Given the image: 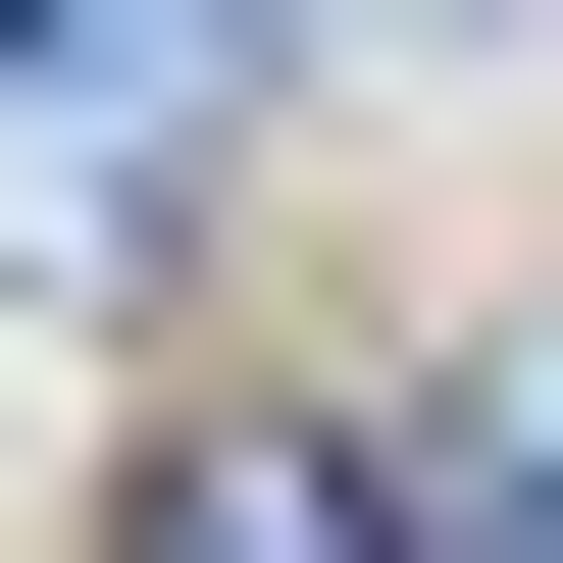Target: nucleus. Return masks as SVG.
Listing matches in <instances>:
<instances>
[{"instance_id": "1", "label": "nucleus", "mask_w": 563, "mask_h": 563, "mask_svg": "<svg viewBox=\"0 0 563 563\" xmlns=\"http://www.w3.org/2000/svg\"><path fill=\"white\" fill-rule=\"evenodd\" d=\"M154 563H461V410H206V512Z\"/></svg>"}, {"instance_id": "2", "label": "nucleus", "mask_w": 563, "mask_h": 563, "mask_svg": "<svg viewBox=\"0 0 563 563\" xmlns=\"http://www.w3.org/2000/svg\"><path fill=\"white\" fill-rule=\"evenodd\" d=\"M461 563H563V358H512V410H461Z\"/></svg>"}]
</instances>
